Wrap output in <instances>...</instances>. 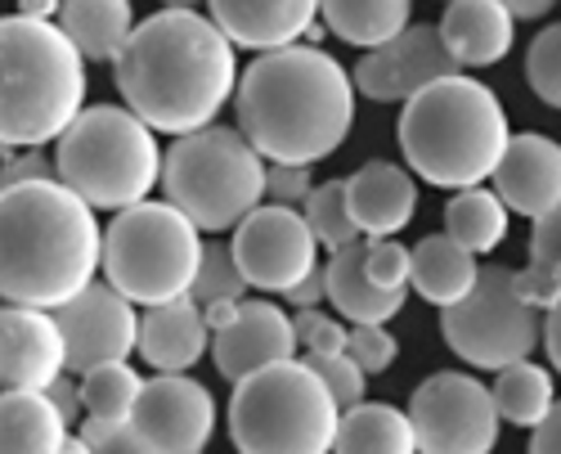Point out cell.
<instances>
[{
    "label": "cell",
    "mask_w": 561,
    "mask_h": 454,
    "mask_svg": "<svg viewBox=\"0 0 561 454\" xmlns=\"http://www.w3.org/2000/svg\"><path fill=\"white\" fill-rule=\"evenodd\" d=\"M490 180L512 212L539 220L561 203V145L539 130L512 135Z\"/></svg>",
    "instance_id": "obj_18"
},
{
    "label": "cell",
    "mask_w": 561,
    "mask_h": 454,
    "mask_svg": "<svg viewBox=\"0 0 561 454\" xmlns=\"http://www.w3.org/2000/svg\"><path fill=\"white\" fill-rule=\"evenodd\" d=\"M310 167H293V162H270V185H265V203H284V207H301L310 198Z\"/></svg>",
    "instance_id": "obj_40"
},
{
    "label": "cell",
    "mask_w": 561,
    "mask_h": 454,
    "mask_svg": "<svg viewBox=\"0 0 561 454\" xmlns=\"http://www.w3.org/2000/svg\"><path fill=\"white\" fill-rule=\"evenodd\" d=\"M207 0H162V10H198Z\"/></svg>",
    "instance_id": "obj_49"
},
{
    "label": "cell",
    "mask_w": 561,
    "mask_h": 454,
    "mask_svg": "<svg viewBox=\"0 0 561 454\" xmlns=\"http://www.w3.org/2000/svg\"><path fill=\"white\" fill-rule=\"evenodd\" d=\"M364 265H368V280L387 293H404L413 284V248L396 239H368Z\"/></svg>",
    "instance_id": "obj_36"
},
{
    "label": "cell",
    "mask_w": 561,
    "mask_h": 454,
    "mask_svg": "<svg viewBox=\"0 0 561 454\" xmlns=\"http://www.w3.org/2000/svg\"><path fill=\"white\" fill-rule=\"evenodd\" d=\"M530 454H561V400H557V410L535 428V436H530Z\"/></svg>",
    "instance_id": "obj_45"
},
{
    "label": "cell",
    "mask_w": 561,
    "mask_h": 454,
    "mask_svg": "<svg viewBox=\"0 0 561 454\" xmlns=\"http://www.w3.org/2000/svg\"><path fill=\"white\" fill-rule=\"evenodd\" d=\"M45 396L55 400V410L68 419V428H77V419H81V405H85V396H81V387L72 383V370L68 374H59L50 387H45Z\"/></svg>",
    "instance_id": "obj_43"
},
{
    "label": "cell",
    "mask_w": 561,
    "mask_h": 454,
    "mask_svg": "<svg viewBox=\"0 0 561 454\" xmlns=\"http://www.w3.org/2000/svg\"><path fill=\"white\" fill-rule=\"evenodd\" d=\"M130 423L167 454H203L216 432V396L190 374H158L145 383Z\"/></svg>",
    "instance_id": "obj_15"
},
{
    "label": "cell",
    "mask_w": 561,
    "mask_h": 454,
    "mask_svg": "<svg viewBox=\"0 0 561 454\" xmlns=\"http://www.w3.org/2000/svg\"><path fill=\"white\" fill-rule=\"evenodd\" d=\"M440 36L458 68H490L507 59L512 36H517V14L503 0H449L440 14Z\"/></svg>",
    "instance_id": "obj_22"
},
{
    "label": "cell",
    "mask_w": 561,
    "mask_h": 454,
    "mask_svg": "<svg viewBox=\"0 0 561 454\" xmlns=\"http://www.w3.org/2000/svg\"><path fill=\"white\" fill-rule=\"evenodd\" d=\"M233 109L239 130L270 162L314 167L333 158L355 126V72L319 45L265 50L243 68Z\"/></svg>",
    "instance_id": "obj_2"
},
{
    "label": "cell",
    "mask_w": 561,
    "mask_h": 454,
    "mask_svg": "<svg viewBox=\"0 0 561 454\" xmlns=\"http://www.w3.org/2000/svg\"><path fill=\"white\" fill-rule=\"evenodd\" d=\"M364 252L368 243H351V248H337L333 261L323 265L329 270V302L333 310L342 315L346 325H387L400 315L404 306V293H387L368 280V265H364Z\"/></svg>",
    "instance_id": "obj_24"
},
{
    "label": "cell",
    "mask_w": 561,
    "mask_h": 454,
    "mask_svg": "<svg viewBox=\"0 0 561 454\" xmlns=\"http://www.w3.org/2000/svg\"><path fill=\"white\" fill-rule=\"evenodd\" d=\"M64 454H90V450H85V445H81V441H72V445H68V450H64Z\"/></svg>",
    "instance_id": "obj_51"
},
{
    "label": "cell",
    "mask_w": 561,
    "mask_h": 454,
    "mask_svg": "<svg viewBox=\"0 0 561 454\" xmlns=\"http://www.w3.org/2000/svg\"><path fill=\"white\" fill-rule=\"evenodd\" d=\"M203 230L175 203H135L104 230V280L135 306L190 297L203 265Z\"/></svg>",
    "instance_id": "obj_9"
},
{
    "label": "cell",
    "mask_w": 561,
    "mask_h": 454,
    "mask_svg": "<svg viewBox=\"0 0 561 454\" xmlns=\"http://www.w3.org/2000/svg\"><path fill=\"white\" fill-rule=\"evenodd\" d=\"M503 5L512 10V14H517V19H526V23H535V19H543L552 5H557V0H503Z\"/></svg>",
    "instance_id": "obj_47"
},
{
    "label": "cell",
    "mask_w": 561,
    "mask_h": 454,
    "mask_svg": "<svg viewBox=\"0 0 561 454\" xmlns=\"http://www.w3.org/2000/svg\"><path fill=\"white\" fill-rule=\"evenodd\" d=\"M59 27L77 41V50L90 64H117L139 23L130 0H64Z\"/></svg>",
    "instance_id": "obj_26"
},
{
    "label": "cell",
    "mask_w": 561,
    "mask_h": 454,
    "mask_svg": "<svg viewBox=\"0 0 561 454\" xmlns=\"http://www.w3.org/2000/svg\"><path fill=\"white\" fill-rule=\"evenodd\" d=\"M409 419L417 432V454H490L499 445V400L477 374L440 370L409 396Z\"/></svg>",
    "instance_id": "obj_11"
},
{
    "label": "cell",
    "mask_w": 561,
    "mask_h": 454,
    "mask_svg": "<svg viewBox=\"0 0 561 454\" xmlns=\"http://www.w3.org/2000/svg\"><path fill=\"white\" fill-rule=\"evenodd\" d=\"M342 405L306 360H284L229 396V436L239 454H333Z\"/></svg>",
    "instance_id": "obj_8"
},
{
    "label": "cell",
    "mask_w": 561,
    "mask_h": 454,
    "mask_svg": "<svg viewBox=\"0 0 561 454\" xmlns=\"http://www.w3.org/2000/svg\"><path fill=\"white\" fill-rule=\"evenodd\" d=\"M306 220H310V230L319 239V248H351L359 243V225H355V212H351V190H346V180H323V185L310 190V198L301 203Z\"/></svg>",
    "instance_id": "obj_32"
},
{
    "label": "cell",
    "mask_w": 561,
    "mask_h": 454,
    "mask_svg": "<svg viewBox=\"0 0 561 454\" xmlns=\"http://www.w3.org/2000/svg\"><path fill=\"white\" fill-rule=\"evenodd\" d=\"M413 0H323V27L359 50H378L409 27Z\"/></svg>",
    "instance_id": "obj_28"
},
{
    "label": "cell",
    "mask_w": 561,
    "mask_h": 454,
    "mask_svg": "<svg viewBox=\"0 0 561 454\" xmlns=\"http://www.w3.org/2000/svg\"><path fill=\"white\" fill-rule=\"evenodd\" d=\"M233 257L243 275L261 293H293L310 270L319 265V239L310 230L306 212L284 203H261L239 230H233Z\"/></svg>",
    "instance_id": "obj_12"
},
{
    "label": "cell",
    "mask_w": 561,
    "mask_h": 454,
    "mask_svg": "<svg viewBox=\"0 0 561 454\" xmlns=\"http://www.w3.org/2000/svg\"><path fill=\"white\" fill-rule=\"evenodd\" d=\"M346 190L364 239H396L417 212V175L400 162H364L346 175Z\"/></svg>",
    "instance_id": "obj_21"
},
{
    "label": "cell",
    "mask_w": 561,
    "mask_h": 454,
    "mask_svg": "<svg viewBox=\"0 0 561 454\" xmlns=\"http://www.w3.org/2000/svg\"><path fill=\"white\" fill-rule=\"evenodd\" d=\"M248 275H243V265L239 257H233V243H207L203 252V265H198V280H194V302L203 306H216V302H243L248 297Z\"/></svg>",
    "instance_id": "obj_34"
},
{
    "label": "cell",
    "mask_w": 561,
    "mask_h": 454,
    "mask_svg": "<svg viewBox=\"0 0 561 454\" xmlns=\"http://www.w3.org/2000/svg\"><path fill=\"white\" fill-rule=\"evenodd\" d=\"M543 347H548V360L561 374V306H548L543 310Z\"/></svg>",
    "instance_id": "obj_46"
},
{
    "label": "cell",
    "mask_w": 561,
    "mask_h": 454,
    "mask_svg": "<svg viewBox=\"0 0 561 454\" xmlns=\"http://www.w3.org/2000/svg\"><path fill=\"white\" fill-rule=\"evenodd\" d=\"M507 140L512 130L499 95L467 72L432 81L400 113L404 167L436 190H472L490 180Z\"/></svg>",
    "instance_id": "obj_4"
},
{
    "label": "cell",
    "mask_w": 561,
    "mask_h": 454,
    "mask_svg": "<svg viewBox=\"0 0 561 454\" xmlns=\"http://www.w3.org/2000/svg\"><path fill=\"white\" fill-rule=\"evenodd\" d=\"M333 454H417L413 419L396 410V405L359 400L351 410H342Z\"/></svg>",
    "instance_id": "obj_27"
},
{
    "label": "cell",
    "mask_w": 561,
    "mask_h": 454,
    "mask_svg": "<svg viewBox=\"0 0 561 454\" xmlns=\"http://www.w3.org/2000/svg\"><path fill=\"white\" fill-rule=\"evenodd\" d=\"M552 288H557V306H561V261H557V270H552Z\"/></svg>",
    "instance_id": "obj_50"
},
{
    "label": "cell",
    "mask_w": 561,
    "mask_h": 454,
    "mask_svg": "<svg viewBox=\"0 0 561 454\" xmlns=\"http://www.w3.org/2000/svg\"><path fill=\"white\" fill-rule=\"evenodd\" d=\"M323 0H207V14L243 50H284L310 36Z\"/></svg>",
    "instance_id": "obj_19"
},
{
    "label": "cell",
    "mask_w": 561,
    "mask_h": 454,
    "mask_svg": "<svg viewBox=\"0 0 561 454\" xmlns=\"http://www.w3.org/2000/svg\"><path fill=\"white\" fill-rule=\"evenodd\" d=\"M494 400H499V415L503 423L512 428H539L552 410H557V387H552V374L535 360H517V365L499 370L494 378Z\"/></svg>",
    "instance_id": "obj_30"
},
{
    "label": "cell",
    "mask_w": 561,
    "mask_h": 454,
    "mask_svg": "<svg viewBox=\"0 0 561 454\" xmlns=\"http://www.w3.org/2000/svg\"><path fill=\"white\" fill-rule=\"evenodd\" d=\"M526 81L548 104L561 109V23H548L526 50Z\"/></svg>",
    "instance_id": "obj_35"
},
{
    "label": "cell",
    "mask_w": 561,
    "mask_h": 454,
    "mask_svg": "<svg viewBox=\"0 0 561 454\" xmlns=\"http://www.w3.org/2000/svg\"><path fill=\"white\" fill-rule=\"evenodd\" d=\"M68 419L45 391L5 387L0 400V454H64L72 445Z\"/></svg>",
    "instance_id": "obj_25"
},
{
    "label": "cell",
    "mask_w": 561,
    "mask_h": 454,
    "mask_svg": "<svg viewBox=\"0 0 561 454\" xmlns=\"http://www.w3.org/2000/svg\"><path fill=\"white\" fill-rule=\"evenodd\" d=\"M288 302L297 306V310H306V306H319V302H329V270L323 265H314L310 275L288 293Z\"/></svg>",
    "instance_id": "obj_44"
},
{
    "label": "cell",
    "mask_w": 561,
    "mask_h": 454,
    "mask_svg": "<svg viewBox=\"0 0 561 454\" xmlns=\"http://www.w3.org/2000/svg\"><path fill=\"white\" fill-rule=\"evenodd\" d=\"M293 325H297V342L306 347V355H337V351H346V342H351V329H342L333 315H323L319 306L297 310Z\"/></svg>",
    "instance_id": "obj_39"
},
{
    "label": "cell",
    "mask_w": 561,
    "mask_h": 454,
    "mask_svg": "<svg viewBox=\"0 0 561 454\" xmlns=\"http://www.w3.org/2000/svg\"><path fill=\"white\" fill-rule=\"evenodd\" d=\"M211 338L216 333L207 325V310L194 297L145 306V315H139V355H145L158 374H190L211 351Z\"/></svg>",
    "instance_id": "obj_20"
},
{
    "label": "cell",
    "mask_w": 561,
    "mask_h": 454,
    "mask_svg": "<svg viewBox=\"0 0 561 454\" xmlns=\"http://www.w3.org/2000/svg\"><path fill=\"white\" fill-rule=\"evenodd\" d=\"M297 325L284 306L274 302H261V297H248L239 320L225 325L216 338H211V360L225 383H243L270 365H284V360L297 355Z\"/></svg>",
    "instance_id": "obj_17"
},
{
    "label": "cell",
    "mask_w": 561,
    "mask_h": 454,
    "mask_svg": "<svg viewBox=\"0 0 561 454\" xmlns=\"http://www.w3.org/2000/svg\"><path fill=\"white\" fill-rule=\"evenodd\" d=\"M445 5H449V0H445Z\"/></svg>",
    "instance_id": "obj_52"
},
{
    "label": "cell",
    "mask_w": 561,
    "mask_h": 454,
    "mask_svg": "<svg viewBox=\"0 0 561 454\" xmlns=\"http://www.w3.org/2000/svg\"><path fill=\"white\" fill-rule=\"evenodd\" d=\"M346 351L359 360L368 378H378V374H387V370L396 365L400 342H396V333H391L387 325H355V329H351Z\"/></svg>",
    "instance_id": "obj_38"
},
{
    "label": "cell",
    "mask_w": 561,
    "mask_h": 454,
    "mask_svg": "<svg viewBox=\"0 0 561 454\" xmlns=\"http://www.w3.org/2000/svg\"><path fill=\"white\" fill-rule=\"evenodd\" d=\"M64 0H19V14L23 19H59Z\"/></svg>",
    "instance_id": "obj_48"
},
{
    "label": "cell",
    "mask_w": 561,
    "mask_h": 454,
    "mask_svg": "<svg viewBox=\"0 0 561 454\" xmlns=\"http://www.w3.org/2000/svg\"><path fill=\"white\" fill-rule=\"evenodd\" d=\"M0 216H5V261H0L5 302L59 310L104 270V230L95 207L59 175L5 185Z\"/></svg>",
    "instance_id": "obj_3"
},
{
    "label": "cell",
    "mask_w": 561,
    "mask_h": 454,
    "mask_svg": "<svg viewBox=\"0 0 561 454\" xmlns=\"http://www.w3.org/2000/svg\"><path fill=\"white\" fill-rule=\"evenodd\" d=\"M557 261H561V203H557L548 216L535 220V230H530V261H526V270H517L522 293H526L539 310L557 306V288H552Z\"/></svg>",
    "instance_id": "obj_33"
},
{
    "label": "cell",
    "mask_w": 561,
    "mask_h": 454,
    "mask_svg": "<svg viewBox=\"0 0 561 454\" xmlns=\"http://www.w3.org/2000/svg\"><path fill=\"white\" fill-rule=\"evenodd\" d=\"M477 280H481L477 252L462 248L454 235H427L413 243V284L409 288L423 302L449 310L477 288Z\"/></svg>",
    "instance_id": "obj_23"
},
{
    "label": "cell",
    "mask_w": 561,
    "mask_h": 454,
    "mask_svg": "<svg viewBox=\"0 0 561 454\" xmlns=\"http://www.w3.org/2000/svg\"><path fill=\"white\" fill-rule=\"evenodd\" d=\"M211 14L198 10H158L135 27L113 81L126 109H135L158 135H190L220 117L239 95V59Z\"/></svg>",
    "instance_id": "obj_1"
},
{
    "label": "cell",
    "mask_w": 561,
    "mask_h": 454,
    "mask_svg": "<svg viewBox=\"0 0 561 454\" xmlns=\"http://www.w3.org/2000/svg\"><path fill=\"white\" fill-rule=\"evenodd\" d=\"M306 365H310L323 383H329V391L337 396L342 410H351V405L364 400V383H368V374H364V365H359L351 351H337V355H306Z\"/></svg>",
    "instance_id": "obj_37"
},
{
    "label": "cell",
    "mask_w": 561,
    "mask_h": 454,
    "mask_svg": "<svg viewBox=\"0 0 561 454\" xmlns=\"http://www.w3.org/2000/svg\"><path fill=\"white\" fill-rule=\"evenodd\" d=\"M68 374V342L55 310L5 302L0 315V378L14 391H45Z\"/></svg>",
    "instance_id": "obj_16"
},
{
    "label": "cell",
    "mask_w": 561,
    "mask_h": 454,
    "mask_svg": "<svg viewBox=\"0 0 561 454\" xmlns=\"http://www.w3.org/2000/svg\"><path fill=\"white\" fill-rule=\"evenodd\" d=\"M454 72L462 68L449 55L440 27L409 23L396 41L378 45V50H364V59L355 64V90L378 104H409L417 90H427L432 81Z\"/></svg>",
    "instance_id": "obj_14"
},
{
    "label": "cell",
    "mask_w": 561,
    "mask_h": 454,
    "mask_svg": "<svg viewBox=\"0 0 561 454\" xmlns=\"http://www.w3.org/2000/svg\"><path fill=\"white\" fill-rule=\"evenodd\" d=\"M270 158L239 126H203L175 135L162 162V194L190 216L203 235H225L265 203Z\"/></svg>",
    "instance_id": "obj_6"
},
{
    "label": "cell",
    "mask_w": 561,
    "mask_h": 454,
    "mask_svg": "<svg viewBox=\"0 0 561 454\" xmlns=\"http://www.w3.org/2000/svg\"><path fill=\"white\" fill-rule=\"evenodd\" d=\"M507 216H512V207L499 198V190H485V185L454 190V198L445 207V235H454L462 248H472L481 257L507 239Z\"/></svg>",
    "instance_id": "obj_29"
},
{
    "label": "cell",
    "mask_w": 561,
    "mask_h": 454,
    "mask_svg": "<svg viewBox=\"0 0 561 454\" xmlns=\"http://www.w3.org/2000/svg\"><path fill=\"white\" fill-rule=\"evenodd\" d=\"M55 320H59L64 342H68V370L77 378L139 351V310L108 280L90 284L72 302H64L55 310Z\"/></svg>",
    "instance_id": "obj_13"
},
{
    "label": "cell",
    "mask_w": 561,
    "mask_h": 454,
    "mask_svg": "<svg viewBox=\"0 0 561 454\" xmlns=\"http://www.w3.org/2000/svg\"><path fill=\"white\" fill-rule=\"evenodd\" d=\"M19 154H23V158L5 162V185H27V180H50V175H59V167L45 162L36 149H19Z\"/></svg>",
    "instance_id": "obj_42"
},
{
    "label": "cell",
    "mask_w": 561,
    "mask_h": 454,
    "mask_svg": "<svg viewBox=\"0 0 561 454\" xmlns=\"http://www.w3.org/2000/svg\"><path fill=\"white\" fill-rule=\"evenodd\" d=\"M5 59V109L0 140L5 154L59 145V135L85 113V55L55 19H5L0 23Z\"/></svg>",
    "instance_id": "obj_5"
},
{
    "label": "cell",
    "mask_w": 561,
    "mask_h": 454,
    "mask_svg": "<svg viewBox=\"0 0 561 454\" xmlns=\"http://www.w3.org/2000/svg\"><path fill=\"white\" fill-rule=\"evenodd\" d=\"M81 396H85V415L90 419L130 423L139 396H145V378H139L126 360H113V365H100V370L81 374Z\"/></svg>",
    "instance_id": "obj_31"
},
{
    "label": "cell",
    "mask_w": 561,
    "mask_h": 454,
    "mask_svg": "<svg viewBox=\"0 0 561 454\" xmlns=\"http://www.w3.org/2000/svg\"><path fill=\"white\" fill-rule=\"evenodd\" d=\"M90 454H167L149 432H139L135 423H122V428H113L100 445H90Z\"/></svg>",
    "instance_id": "obj_41"
},
{
    "label": "cell",
    "mask_w": 561,
    "mask_h": 454,
    "mask_svg": "<svg viewBox=\"0 0 561 454\" xmlns=\"http://www.w3.org/2000/svg\"><path fill=\"white\" fill-rule=\"evenodd\" d=\"M445 347L472 370H507L543 342V310L522 293L517 270L481 265L477 288L458 306L440 310Z\"/></svg>",
    "instance_id": "obj_10"
},
{
    "label": "cell",
    "mask_w": 561,
    "mask_h": 454,
    "mask_svg": "<svg viewBox=\"0 0 561 454\" xmlns=\"http://www.w3.org/2000/svg\"><path fill=\"white\" fill-rule=\"evenodd\" d=\"M162 145L158 130L135 109L95 104L59 135V180L72 185L95 212H126L162 185Z\"/></svg>",
    "instance_id": "obj_7"
}]
</instances>
